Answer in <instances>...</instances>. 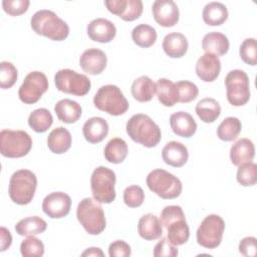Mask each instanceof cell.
Segmentation results:
<instances>
[{
	"label": "cell",
	"instance_id": "7c38bea8",
	"mask_svg": "<svg viewBox=\"0 0 257 257\" xmlns=\"http://www.w3.org/2000/svg\"><path fill=\"white\" fill-rule=\"evenodd\" d=\"M48 89V79L41 71L29 72L18 90L19 99L26 104L37 102Z\"/></svg>",
	"mask_w": 257,
	"mask_h": 257
},
{
	"label": "cell",
	"instance_id": "ba28073f",
	"mask_svg": "<svg viewBox=\"0 0 257 257\" xmlns=\"http://www.w3.org/2000/svg\"><path fill=\"white\" fill-rule=\"evenodd\" d=\"M32 148V139L25 131L2 130L0 133V153L5 158H22Z\"/></svg>",
	"mask_w": 257,
	"mask_h": 257
},
{
	"label": "cell",
	"instance_id": "ab89813d",
	"mask_svg": "<svg viewBox=\"0 0 257 257\" xmlns=\"http://www.w3.org/2000/svg\"><path fill=\"white\" fill-rule=\"evenodd\" d=\"M239 54L241 59L249 64L256 65L257 64V42L255 38H246L240 45Z\"/></svg>",
	"mask_w": 257,
	"mask_h": 257
},
{
	"label": "cell",
	"instance_id": "836d02e7",
	"mask_svg": "<svg viewBox=\"0 0 257 257\" xmlns=\"http://www.w3.org/2000/svg\"><path fill=\"white\" fill-rule=\"evenodd\" d=\"M242 130L241 120L235 116H228L217 127V136L221 141L231 142L237 139Z\"/></svg>",
	"mask_w": 257,
	"mask_h": 257
},
{
	"label": "cell",
	"instance_id": "ffe728a7",
	"mask_svg": "<svg viewBox=\"0 0 257 257\" xmlns=\"http://www.w3.org/2000/svg\"><path fill=\"white\" fill-rule=\"evenodd\" d=\"M108 123L100 116H93L88 118L83 126L82 134L84 139L90 144L100 143L108 134Z\"/></svg>",
	"mask_w": 257,
	"mask_h": 257
},
{
	"label": "cell",
	"instance_id": "7402d4cb",
	"mask_svg": "<svg viewBox=\"0 0 257 257\" xmlns=\"http://www.w3.org/2000/svg\"><path fill=\"white\" fill-rule=\"evenodd\" d=\"M255 157V147L252 141L243 138L235 142L230 149V160L233 165L240 166L252 162Z\"/></svg>",
	"mask_w": 257,
	"mask_h": 257
},
{
	"label": "cell",
	"instance_id": "7a4b0ae2",
	"mask_svg": "<svg viewBox=\"0 0 257 257\" xmlns=\"http://www.w3.org/2000/svg\"><path fill=\"white\" fill-rule=\"evenodd\" d=\"M30 24L35 33L51 40L61 41L69 34L67 23L58 17L55 12L48 9H41L35 12L31 17Z\"/></svg>",
	"mask_w": 257,
	"mask_h": 257
},
{
	"label": "cell",
	"instance_id": "484cf974",
	"mask_svg": "<svg viewBox=\"0 0 257 257\" xmlns=\"http://www.w3.org/2000/svg\"><path fill=\"white\" fill-rule=\"evenodd\" d=\"M72 143V138L68 130L63 126H58L52 130L47 137L48 149L57 155L64 154L67 152Z\"/></svg>",
	"mask_w": 257,
	"mask_h": 257
},
{
	"label": "cell",
	"instance_id": "e575fe53",
	"mask_svg": "<svg viewBox=\"0 0 257 257\" xmlns=\"http://www.w3.org/2000/svg\"><path fill=\"white\" fill-rule=\"evenodd\" d=\"M168 240L175 246H180L188 242L190 228L186 219H180L171 223L168 227Z\"/></svg>",
	"mask_w": 257,
	"mask_h": 257
},
{
	"label": "cell",
	"instance_id": "d4e9b609",
	"mask_svg": "<svg viewBox=\"0 0 257 257\" xmlns=\"http://www.w3.org/2000/svg\"><path fill=\"white\" fill-rule=\"evenodd\" d=\"M54 111L62 122L74 123L81 116L82 108L78 102L69 98H63L55 103Z\"/></svg>",
	"mask_w": 257,
	"mask_h": 257
},
{
	"label": "cell",
	"instance_id": "60d3db41",
	"mask_svg": "<svg viewBox=\"0 0 257 257\" xmlns=\"http://www.w3.org/2000/svg\"><path fill=\"white\" fill-rule=\"evenodd\" d=\"M18 77L17 68L8 61L0 63V86L1 88H10L14 85Z\"/></svg>",
	"mask_w": 257,
	"mask_h": 257
},
{
	"label": "cell",
	"instance_id": "f6af8a7d",
	"mask_svg": "<svg viewBox=\"0 0 257 257\" xmlns=\"http://www.w3.org/2000/svg\"><path fill=\"white\" fill-rule=\"evenodd\" d=\"M179 251L175 245L170 243L168 238H162L154 248L155 257H176L178 256Z\"/></svg>",
	"mask_w": 257,
	"mask_h": 257
},
{
	"label": "cell",
	"instance_id": "816d5d0a",
	"mask_svg": "<svg viewBox=\"0 0 257 257\" xmlns=\"http://www.w3.org/2000/svg\"><path fill=\"white\" fill-rule=\"evenodd\" d=\"M81 256H101L102 257L104 256V254L100 248L90 247V248H87L84 252H82Z\"/></svg>",
	"mask_w": 257,
	"mask_h": 257
},
{
	"label": "cell",
	"instance_id": "ee69618b",
	"mask_svg": "<svg viewBox=\"0 0 257 257\" xmlns=\"http://www.w3.org/2000/svg\"><path fill=\"white\" fill-rule=\"evenodd\" d=\"M29 0H3L2 7L3 10L11 15L18 16L25 13L29 7Z\"/></svg>",
	"mask_w": 257,
	"mask_h": 257
},
{
	"label": "cell",
	"instance_id": "74e56055",
	"mask_svg": "<svg viewBox=\"0 0 257 257\" xmlns=\"http://www.w3.org/2000/svg\"><path fill=\"white\" fill-rule=\"evenodd\" d=\"M20 253L24 257H41L44 254V244L34 235L27 236L20 244Z\"/></svg>",
	"mask_w": 257,
	"mask_h": 257
},
{
	"label": "cell",
	"instance_id": "ac0fdd59",
	"mask_svg": "<svg viewBox=\"0 0 257 257\" xmlns=\"http://www.w3.org/2000/svg\"><path fill=\"white\" fill-rule=\"evenodd\" d=\"M170 125L175 135L186 139L193 137L197 131L196 120L186 111L172 113L170 116Z\"/></svg>",
	"mask_w": 257,
	"mask_h": 257
},
{
	"label": "cell",
	"instance_id": "f1b7e54d",
	"mask_svg": "<svg viewBox=\"0 0 257 257\" xmlns=\"http://www.w3.org/2000/svg\"><path fill=\"white\" fill-rule=\"evenodd\" d=\"M156 93L159 101L165 106H173L178 102V90L175 83L168 78H160L156 82Z\"/></svg>",
	"mask_w": 257,
	"mask_h": 257
},
{
	"label": "cell",
	"instance_id": "681fc988",
	"mask_svg": "<svg viewBox=\"0 0 257 257\" xmlns=\"http://www.w3.org/2000/svg\"><path fill=\"white\" fill-rule=\"evenodd\" d=\"M104 5L110 13L120 17L125 11L126 0H105Z\"/></svg>",
	"mask_w": 257,
	"mask_h": 257
},
{
	"label": "cell",
	"instance_id": "9c48e42d",
	"mask_svg": "<svg viewBox=\"0 0 257 257\" xmlns=\"http://www.w3.org/2000/svg\"><path fill=\"white\" fill-rule=\"evenodd\" d=\"M226 96L230 104L241 106L250 99V82L247 73L241 69H233L225 77Z\"/></svg>",
	"mask_w": 257,
	"mask_h": 257
},
{
	"label": "cell",
	"instance_id": "603a6c76",
	"mask_svg": "<svg viewBox=\"0 0 257 257\" xmlns=\"http://www.w3.org/2000/svg\"><path fill=\"white\" fill-rule=\"evenodd\" d=\"M162 46L168 56L172 58H180L186 54L189 43L184 34L180 32H171L164 37Z\"/></svg>",
	"mask_w": 257,
	"mask_h": 257
},
{
	"label": "cell",
	"instance_id": "44dd1931",
	"mask_svg": "<svg viewBox=\"0 0 257 257\" xmlns=\"http://www.w3.org/2000/svg\"><path fill=\"white\" fill-rule=\"evenodd\" d=\"M138 233L147 241L159 239L163 235V225L161 220L152 213L144 215L139 220Z\"/></svg>",
	"mask_w": 257,
	"mask_h": 257
},
{
	"label": "cell",
	"instance_id": "d6986e66",
	"mask_svg": "<svg viewBox=\"0 0 257 257\" xmlns=\"http://www.w3.org/2000/svg\"><path fill=\"white\" fill-rule=\"evenodd\" d=\"M162 158L167 165L180 168L187 163L189 152L184 144L177 141H171L163 148Z\"/></svg>",
	"mask_w": 257,
	"mask_h": 257
},
{
	"label": "cell",
	"instance_id": "7dc6e473",
	"mask_svg": "<svg viewBox=\"0 0 257 257\" xmlns=\"http://www.w3.org/2000/svg\"><path fill=\"white\" fill-rule=\"evenodd\" d=\"M131 254V246L123 240H115L108 247V255L110 257H127Z\"/></svg>",
	"mask_w": 257,
	"mask_h": 257
},
{
	"label": "cell",
	"instance_id": "3957f363",
	"mask_svg": "<svg viewBox=\"0 0 257 257\" xmlns=\"http://www.w3.org/2000/svg\"><path fill=\"white\" fill-rule=\"evenodd\" d=\"M76 218L90 235H98L105 229V217L100 203L92 198L82 199L76 209Z\"/></svg>",
	"mask_w": 257,
	"mask_h": 257
},
{
	"label": "cell",
	"instance_id": "8fae6325",
	"mask_svg": "<svg viewBox=\"0 0 257 257\" xmlns=\"http://www.w3.org/2000/svg\"><path fill=\"white\" fill-rule=\"evenodd\" d=\"M54 83L59 91L76 96L85 95L91 86L90 79L86 75L69 68L58 70L54 75Z\"/></svg>",
	"mask_w": 257,
	"mask_h": 257
},
{
	"label": "cell",
	"instance_id": "83f0119b",
	"mask_svg": "<svg viewBox=\"0 0 257 257\" xmlns=\"http://www.w3.org/2000/svg\"><path fill=\"white\" fill-rule=\"evenodd\" d=\"M134 98L140 102L150 101L156 93V83L147 75L136 78L131 86Z\"/></svg>",
	"mask_w": 257,
	"mask_h": 257
},
{
	"label": "cell",
	"instance_id": "f546056e",
	"mask_svg": "<svg viewBox=\"0 0 257 257\" xmlns=\"http://www.w3.org/2000/svg\"><path fill=\"white\" fill-rule=\"evenodd\" d=\"M47 228L45 220L38 216H30L21 219L15 225V231L20 236H31L43 233Z\"/></svg>",
	"mask_w": 257,
	"mask_h": 257
},
{
	"label": "cell",
	"instance_id": "b9f144b4",
	"mask_svg": "<svg viewBox=\"0 0 257 257\" xmlns=\"http://www.w3.org/2000/svg\"><path fill=\"white\" fill-rule=\"evenodd\" d=\"M145 201V193L140 186L132 185L123 191V202L130 208H138Z\"/></svg>",
	"mask_w": 257,
	"mask_h": 257
},
{
	"label": "cell",
	"instance_id": "9a60e30c",
	"mask_svg": "<svg viewBox=\"0 0 257 257\" xmlns=\"http://www.w3.org/2000/svg\"><path fill=\"white\" fill-rule=\"evenodd\" d=\"M106 63L107 57L105 53L98 48H88L79 57L80 67L84 72L91 75L101 73L106 67Z\"/></svg>",
	"mask_w": 257,
	"mask_h": 257
},
{
	"label": "cell",
	"instance_id": "7bdbcfd3",
	"mask_svg": "<svg viewBox=\"0 0 257 257\" xmlns=\"http://www.w3.org/2000/svg\"><path fill=\"white\" fill-rule=\"evenodd\" d=\"M180 219H186L185 213L181 206L177 205H170L166 206L163 211L161 212L160 220L162 222V225L164 227H168L171 223L180 220Z\"/></svg>",
	"mask_w": 257,
	"mask_h": 257
},
{
	"label": "cell",
	"instance_id": "277c9868",
	"mask_svg": "<svg viewBox=\"0 0 257 257\" xmlns=\"http://www.w3.org/2000/svg\"><path fill=\"white\" fill-rule=\"evenodd\" d=\"M36 187L37 178L33 172L26 169L18 170L10 178L9 197L17 205H27L32 201Z\"/></svg>",
	"mask_w": 257,
	"mask_h": 257
},
{
	"label": "cell",
	"instance_id": "4316f807",
	"mask_svg": "<svg viewBox=\"0 0 257 257\" xmlns=\"http://www.w3.org/2000/svg\"><path fill=\"white\" fill-rule=\"evenodd\" d=\"M203 20L210 26H219L228 18V9L221 2H209L205 5L202 12Z\"/></svg>",
	"mask_w": 257,
	"mask_h": 257
},
{
	"label": "cell",
	"instance_id": "2e32d148",
	"mask_svg": "<svg viewBox=\"0 0 257 257\" xmlns=\"http://www.w3.org/2000/svg\"><path fill=\"white\" fill-rule=\"evenodd\" d=\"M88 37L100 43L110 42L116 35L115 25L105 18H95L86 27Z\"/></svg>",
	"mask_w": 257,
	"mask_h": 257
},
{
	"label": "cell",
	"instance_id": "f907efd6",
	"mask_svg": "<svg viewBox=\"0 0 257 257\" xmlns=\"http://www.w3.org/2000/svg\"><path fill=\"white\" fill-rule=\"evenodd\" d=\"M12 244V235L5 227L0 228V251L4 252Z\"/></svg>",
	"mask_w": 257,
	"mask_h": 257
},
{
	"label": "cell",
	"instance_id": "8992f818",
	"mask_svg": "<svg viewBox=\"0 0 257 257\" xmlns=\"http://www.w3.org/2000/svg\"><path fill=\"white\" fill-rule=\"evenodd\" d=\"M149 189L162 199H175L183 190L182 182L178 177L163 169H156L147 176Z\"/></svg>",
	"mask_w": 257,
	"mask_h": 257
},
{
	"label": "cell",
	"instance_id": "52a82bcc",
	"mask_svg": "<svg viewBox=\"0 0 257 257\" xmlns=\"http://www.w3.org/2000/svg\"><path fill=\"white\" fill-rule=\"evenodd\" d=\"M115 173L103 166L93 170L90 177V188L93 199L100 204L112 203L115 199Z\"/></svg>",
	"mask_w": 257,
	"mask_h": 257
},
{
	"label": "cell",
	"instance_id": "6da1fadb",
	"mask_svg": "<svg viewBox=\"0 0 257 257\" xmlns=\"http://www.w3.org/2000/svg\"><path fill=\"white\" fill-rule=\"evenodd\" d=\"M127 136L136 143L146 148L156 147L161 139L162 132L160 126L147 114H134L125 124Z\"/></svg>",
	"mask_w": 257,
	"mask_h": 257
},
{
	"label": "cell",
	"instance_id": "d6a6232c",
	"mask_svg": "<svg viewBox=\"0 0 257 257\" xmlns=\"http://www.w3.org/2000/svg\"><path fill=\"white\" fill-rule=\"evenodd\" d=\"M132 39L134 42L143 48L151 47L157 40V31L149 24L141 23L132 30Z\"/></svg>",
	"mask_w": 257,
	"mask_h": 257
},
{
	"label": "cell",
	"instance_id": "d590c367",
	"mask_svg": "<svg viewBox=\"0 0 257 257\" xmlns=\"http://www.w3.org/2000/svg\"><path fill=\"white\" fill-rule=\"evenodd\" d=\"M53 123L51 112L44 107L33 110L28 116L29 126L36 133H45Z\"/></svg>",
	"mask_w": 257,
	"mask_h": 257
},
{
	"label": "cell",
	"instance_id": "e0dca14e",
	"mask_svg": "<svg viewBox=\"0 0 257 257\" xmlns=\"http://www.w3.org/2000/svg\"><path fill=\"white\" fill-rule=\"evenodd\" d=\"M197 76L206 82L214 81L220 74L221 61L219 57L212 53H205L196 62Z\"/></svg>",
	"mask_w": 257,
	"mask_h": 257
},
{
	"label": "cell",
	"instance_id": "4fadbf2b",
	"mask_svg": "<svg viewBox=\"0 0 257 257\" xmlns=\"http://www.w3.org/2000/svg\"><path fill=\"white\" fill-rule=\"evenodd\" d=\"M71 208V198L63 192L48 194L42 202L43 212L52 219H60L68 215Z\"/></svg>",
	"mask_w": 257,
	"mask_h": 257
},
{
	"label": "cell",
	"instance_id": "8d00e7d4",
	"mask_svg": "<svg viewBox=\"0 0 257 257\" xmlns=\"http://www.w3.org/2000/svg\"><path fill=\"white\" fill-rule=\"evenodd\" d=\"M237 182L244 187L253 186L257 182V165L253 162L245 163L238 166Z\"/></svg>",
	"mask_w": 257,
	"mask_h": 257
},
{
	"label": "cell",
	"instance_id": "bcb514c9",
	"mask_svg": "<svg viewBox=\"0 0 257 257\" xmlns=\"http://www.w3.org/2000/svg\"><path fill=\"white\" fill-rule=\"evenodd\" d=\"M143 13V2L141 0H126V8L120 18L124 21H134Z\"/></svg>",
	"mask_w": 257,
	"mask_h": 257
},
{
	"label": "cell",
	"instance_id": "1f68e13d",
	"mask_svg": "<svg viewBox=\"0 0 257 257\" xmlns=\"http://www.w3.org/2000/svg\"><path fill=\"white\" fill-rule=\"evenodd\" d=\"M128 148L124 140L120 138L111 139L104 148V158L111 164L122 163L127 156Z\"/></svg>",
	"mask_w": 257,
	"mask_h": 257
},
{
	"label": "cell",
	"instance_id": "c3c4849f",
	"mask_svg": "<svg viewBox=\"0 0 257 257\" xmlns=\"http://www.w3.org/2000/svg\"><path fill=\"white\" fill-rule=\"evenodd\" d=\"M257 239L255 237H245L239 243V252L243 256H256Z\"/></svg>",
	"mask_w": 257,
	"mask_h": 257
},
{
	"label": "cell",
	"instance_id": "cb8c5ba5",
	"mask_svg": "<svg viewBox=\"0 0 257 257\" xmlns=\"http://www.w3.org/2000/svg\"><path fill=\"white\" fill-rule=\"evenodd\" d=\"M230 47L228 37L218 31L207 33L202 39V48L206 53H212L217 56L225 55Z\"/></svg>",
	"mask_w": 257,
	"mask_h": 257
},
{
	"label": "cell",
	"instance_id": "5bb4252c",
	"mask_svg": "<svg viewBox=\"0 0 257 257\" xmlns=\"http://www.w3.org/2000/svg\"><path fill=\"white\" fill-rule=\"evenodd\" d=\"M152 12L154 19L162 27H172L180 18L178 5L173 0H156L152 5Z\"/></svg>",
	"mask_w": 257,
	"mask_h": 257
},
{
	"label": "cell",
	"instance_id": "4dcf8cb0",
	"mask_svg": "<svg viewBox=\"0 0 257 257\" xmlns=\"http://www.w3.org/2000/svg\"><path fill=\"white\" fill-rule=\"evenodd\" d=\"M196 113L204 122H214L221 114L219 102L212 97H205L196 104Z\"/></svg>",
	"mask_w": 257,
	"mask_h": 257
},
{
	"label": "cell",
	"instance_id": "f35d334b",
	"mask_svg": "<svg viewBox=\"0 0 257 257\" xmlns=\"http://www.w3.org/2000/svg\"><path fill=\"white\" fill-rule=\"evenodd\" d=\"M178 90V102L187 103L197 98L199 94L198 86L189 80H180L175 83Z\"/></svg>",
	"mask_w": 257,
	"mask_h": 257
},
{
	"label": "cell",
	"instance_id": "5b68a950",
	"mask_svg": "<svg viewBox=\"0 0 257 257\" xmlns=\"http://www.w3.org/2000/svg\"><path fill=\"white\" fill-rule=\"evenodd\" d=\"M93 104L99 110L114 116L121 115L128 109V101L114 84L100 86L93 96Z\"/></svg>",
	"mask_w": 257,
	"mask_h": 257
},
{
	"label": "cell",
	"instance_id": "30bf717a",
	"mask_svg": "<svg viewBox=\"0 0 257 257\" xmlns=\"http://www.w3.org/2000/svg\"><path fill=\"white\" fill-rule=\"evenodd\" d=\"M225 222L219 215L210 214L203 219L197 229V242L204 248H217L223 238Z\"/></svg>",
	"mask_w": 257,
	"mask_h": 257
}]
</instances>
